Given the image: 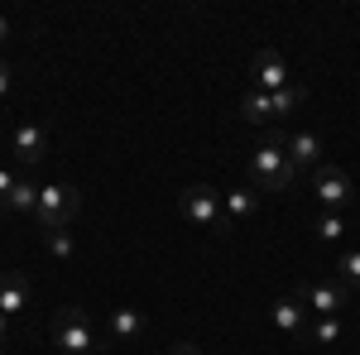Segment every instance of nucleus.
I'll use <instances>...</instances> for the list:
<instances>
[{
    "mask_svg": "<svg viewBox=\"0 0 360 355\" xmlns=\"http://www.w3.org/2000/svg\"><path fill=\"white\" fill-rule=\"evenodd\" d=\"M15 183H20V173H15V168H0V217H5V202H10Z\"/></svg>",
    "mask_w": 360,
    "mask_h": 355,
    "instance_id": "412c9836",
    "label": "nucleus"
},
{
    "mask_svg": "<svg viewBox=\"0 0 360 355\" xmlns=\"http://www.w3.org/2000/svg\"><path fill=\"white\" fill-rule=\"evenodd\" d=\"M29 293H34V288H29V273H0V312H5V317H20V312H25L29 307Z\"/></svg>",
    "mask_w": 360,
    "mask_h": 355,
    "instance_id": "9b49d317",
    "label": "nucleus"
},
{
    "mask_svg": "<svg viewBox=\"0 0 360 355\" xmlns=\"http://www.w3.org/2000/svg\"><path fill=\"white\" fill-rule=\"evenodd\" d=\"M341 235H346V217H341V212H322V221H317V240H322V245H336Z\"/></svg>",
    "mask_w": 360,
    "mask_h": 355,
    "instance_id": "6ab92c4d",
    "label": "nucleus"
},
{
    "mask_svg": "<svg viewBox=\"0 0 360 355\" xmlns=\"http://www.w3.org/2000/svg\"><path fill=\"white\" fill-rule=\"evenodd\" d=\"M269 322H274L283 336L303 341V336H307V307H303V298H298V293H293V298H278L274 307H269Z\"/></svg>",
    "mask_w": 360,
    "mask_h": 355,
    "instance_id": "9d476101",
    "label": "nucleus"
},
{
    "mask_svg": "<svg viewBox=\"0 0 360 355\" xmlns=\"http://www.w3.org/2000/svg\"><path fill=\"white\" fill-rule=\"evenodd\" d=\"M269 106H274V120H278V115H293V110L303 106V86L288 82L283 91H274V96H269Z\"/></svg>",
    "mask_w": 360,
    "mask_h": 355,
    "instance_id": "a211bd4d",
    "label": "nucleus"
},
{
    "mask_svg": "<svg viewBox=\"0 0 360 355\" xmlns=\"http://www.w3.org/2000/svg\"><path fill=\"white\" fill-rule=\"evenodd\" d=\"M221 212H226V226L236 231V221H250L255 212H259V192H255V188L221 192Z\"/></svg>",
    "mask_w": 360,
    "mask_h": 355,
    "instance_id": "f8f14e48",
    "label": "nucleus"
},
{
    "mask_svg": "<svg viewBox=\"0 0 360 355\" xmlns=\"http://www.w3.org/2000/svg\"><path fill=\"white\" fill-rule=\"evenodd\" d=\"M77 212H82V192L72 188V183H49V188H39L34 226H39V235H44V231H68Z\"/></svg>",
    "mask_w": 360,
    "mask_h": 355,
    "instance_id": "f03ea898",
    "label": "nucleus"
},
{
    "mask_svg": "<svg viewBox=\"0 0 360 355\" xmlns=\"http://www.w3.org/2000/svg\"><path fill=\"white\" fill-rule=\"evenodd\" d=\"M250 86H259V91H283L288 86V63H283V53H274V49H259L255 53V63H250Z\"/></svg>",
    "mask_w": 360,
    "mask_h": 355,
    "instance_id": "0eeeda50",
    "label": "nucleus"
},
{
    "mask_svg": "<svg viewBox=\"0 0 360 355\" xmlns=\"http://www.w3.org/2000/svg\"><path fill=\"white\" fill-rule=\"evenodd\" d=\"M49 341H53V351H63V355H96V351H101V346H96L91 322L82 317V307H68V312L53 322Z\"/></svg>",
    "mask_w": 360,
    "mask_h": 355,
    "instance_id": "20e7f679",
    "label": "nucleus"
},
{
    "mask_svg": "<svg viewBox=\"0 0 360 355\" xmlns=\"http://www.w3.org/2000/svg\"><path fill=\"white\" fill-rule=\"evenodd\" d=\"M298 298H303V307L312 317H341L346 302H351V288H341L336 278H312V283L298 288Z\"/></svg>",
    "mask_w": 360,
    "mask_h": 355,
    "instance_id": "39448f33",
    "label": "nucleus"
},
{
    "mask_svg": "<svg viewBox=\"0 0 360 355\" xmlns=\"http://www.w3.org/2000/svg\"><path fill=\"white\" fill-rule=\"evenodd\" d=\"M10 149H15V159L25 168H34V164H44L49 159V135H44V125H15L10 130Z\"/></svg>",
    "mask_w": 360,
    "mask_h": 355,
    "instance_id": "6e6552de",
    "label": "nucleus"
},
{
    "mask_svg": "<svg viewBox=\"0 0 360 355\" xmlns=\"http://www.w3.org/2000/svg\"><path fill=\"white\" fill-rule=\"evenodd\" d=\"M178 207H183V217L202 226V231H212V235H231V226H226V212H221V192L207 188V183H188V188L178 192Z\"/></svg>",
    "mask_w": 360,
    "mask_h": 355,
    "instance_id": "7ed1b4c3",
    "label": "nucleus"
},
{
    "mask_svg": "<svg viewBox=\"0 0 360 355\" xmlns=\"http://www.w3.org/2000/svg\"><path fill=\"white\" fill-rule=\"evenodd\" d=\"M44 250L53 259H72L77 254V240H72V231H44Z\"/></svg>",
    "mask_w": 360,
    "mask_h": 355,
    "instance_id": "f3484780",
    "label": "nucleus"
},
{
    "mask_svg": "<svg viewBox=\"0 0 360 355\" xmlns=\"http://www.w3.org/2000/svg\"><path fill=\"white\" fill-rule=\"evenodd\" d=\"M250 183L259 192H288L298 183V168L283 154V130H269V135L250 149Z\"/></svg>",
    "mask_w": 360,
    "mask_h": 355,
    "instance_id": "f257e3e1",
    "label": "nucleus"
},
{
    "mask_svg": "<svg viewBox=\"0 0 360 355\" xmlns=\"http://www.w3.org/2000/svg\"><path fill=\"white\" fill-rule=\"evenodd\" d=\"M307 336H312L317 346H336V341H341V317H317V322L307 327Z\"/></svg>",
    "mask_w": 360,
    "mask_h": 355,
    "instance_id": "aec40b11",
    "label": "nucleus"
},
{
    "mask_svg": "<svg viewBox=\"0 0 360 355\" xmlns=\"http://www.w3.org/2000/svg\"><path fill=\"white\" fill-rule=\"evenodd\" d=\"M283 154L293 159V168H322V135L317 130H288Z\"/></svg>",
    "mask_w": 360,
    "mask_h": 355,
    "instance_id": "1a4fd4ad",
    "label": "nucleus"
},
{
    "mask_svg": "<svg viewBox=\"0 0 360 355\" xmlns=\"http://www.w3.org/2000/svg\"><path fill=\"white\" fill-rule=\"evenodd\" d=\"M312 192H317V202H322L327 212H346V207L356 202V183H351L336 164H322L317 173H312Z\"/></svg>",
    "mask_w": 360,
    "mask_h": 355,
    "instance_id": "423d86ee",
    "label": "nucleus"
},
{
    "mask_svg": "<svg viewBox=\"0 0 360 355\" xmlns=\"http://www.w3.org/2000/svg\"><path fill=\"white\" fill-rule=\"evenodd\" d=\"M5 336H10V317L0 312V346H5Z\"/></svg>",
    "mask_w": 360,
    "mask_h": 355,
    "instance_id": "393cba45",
    "label": "nucleus"
},
{
    "mask_svg": "<svg viewBox=\"0 0 360 355\" xmlns=\"http://www.w3.org/2000/svg\"><path fill=\"white\" fill-rule=\"evenodd\" d=\"M240 110H245L250 125H269V120H274L269 91H259V86H250V82H245V91H240Z\"/></svg>",
    "mask_w": 360,
    "mask_h": 355,
    "instance_id": "ddd939ff",
    "label": "nucleus"
},
{
    "mask_svg": "<svg viewBox=\"0 0 360 355\" xmlns=\"http://www.w3.org/2000/svg\"><path fill=\"white\" fill-rule=\"evenodd\" d=\"M168 355H202V351H197L193 341H178V346H173V351H168Z\"/></svg>",
    "mask_w": 360,
    "mask_h": 355,
    "instance_id": "b1692460",
    "label": "nucleus"
},
{
    "mask_svg": "<svg viewBox=\"0 0 360 355\" xmlns=\"http://www.w3.org/2000/svg\"><path fill=\"white\" fill-rule=\"evenodd\" d=\"M111 336L115 341H135V336H144V312H139V307H115L111 312Z\"/></svg>",
    "mask_w": 360,
    "mask_h": 355,
    "instance_id": "4468645a",
    "label": "nucleus"
},
{
    "mask_svg": "<svg viewBox=\"0 0 360 355\" xmlns=\"http://www.w3.org/2000/svg\"><path fill=\"white\" fill-rule=\"evenodd\" d=\"M49 355H63V351H49Z\"/></svg>",
    "mask_w": 360,
    "mask_h": 355,
    "instance_id": "a878e982",
    "label": "nucleus"
},
{
    "mask_svg": "<svg viewBox=\"0 0 360 355\" xmlns=\"http://www.w3.org/2000/svg\"><path fill=\"white\" fill-rule=\"evenodd\" d=\"M10 34H15V25H10V15H0V49L10 44Z\"/></svg>",
    "mask_w": 360,
    "mask_h": 355,
    "instance_id": "5701e85b",
    "label": "nucleus"
},
{
    "mask_svg": "<svg viewBox=\"0 0 360 355\" xmlns=\"http://www.w3.org/2000/svg\"><path fill=\"white\" fill-rule=\"evenodd\" d=\"M10 86H15V72H10V63H5V58H0V101H5V96H10Z\"/></svg>",
    "mask_w": 360,
    "mask_h": 355,
    "instance_id": "4be33fe9",
    "label": "nucleus"
},
{
    "mask_svg": "<svg viewBox=\"0 0 360 355\" xmlns=\"http://www.w3.org/2000/svg\"><path fill=\"white\" fill-rule=\"evenodd\" d=\"M5 212H15V217H34V212H39V183L20 178L15 192H10V202H5Z\"/></svg>",
    "mask_w": 360,
    "mask_h": 355,
    "instance_id": "2eb2a0df",
    "label": "nucleus"
},
{
    "mask_svg": "<svg viewBox=\"0 0 360 355\" xmlns=\"http://www.w3.org/2000/svg\"><path fill=\"white\" fill-rule=\"evenodd\" d=\"M336 283H341V288H351V293H360V250L336 254Z\"/></svg>",
    "mask_w": 360,
    "mask_h": 355,
    "instance_id": "dca6fc26",
    "label": "nucleus"
}]
</instances>
